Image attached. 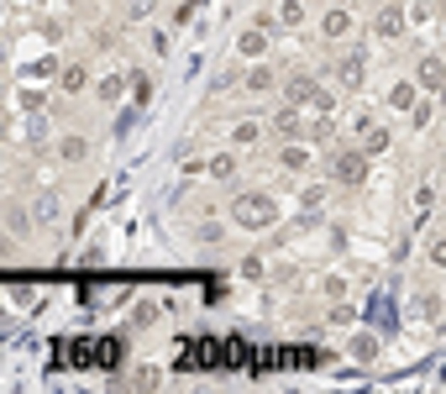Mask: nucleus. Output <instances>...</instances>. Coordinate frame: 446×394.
Instances as JSON below:
<instances>
[{"mask_svg": "<svg viewBox=\"0 0 446 394\" xmlns=\"http://www.w3.org/2000/svg\"><path fill=\"white\" fill-rule=\"evenodd\" d=\"M430 263H436V268H446V237H436V242H430Z\"/></svg>", "mask_w": 446, "mask_h": 394, "instance_id": "412c9836", "label": "nucleus"}, {"mask_svg": "<svg viewBox=\"0 0 446 394\" xmlns=\"http://www.w3.org/2000/svg\"><path fill=\"white\" fill-rule=\"evenodd\" d=\"M0 132H6V121H0Z\"/></svg>", "mask_w": 446, "mask_h": 394, "instance_id": "4be33fe9", "label": "nucleus"}, {"mask_svg": "<svg viewBox=\"0 0 446 394\" xmlns=\"http://www.w3.org/2000/svg\"><path fill=\"white\" fill-rule=\"evenodd\" d=\"M415 100H420V90H415V85H410V79H399V85H394V90H388V105H394V111H410V105H415Z\"/></svg>", "mask_w": 446, "mask_h": 394, "instance_id": "39448f33", "label": "nucleus"}, {"mask_svg": "<svg viewBox=\"0 0 446 394\" xmlns=\"http://www.w3.org/2000/svg\"><path fill=\"white\" fill-rule=\"evenodd\" d=\"M268 90H278V74L273 69H252L247 74V95H268Z\"/></svg>", "mask_w": 446, "mask_h": 394, "instance_id": "423d86ee", "label": "nucleus"}, {"mask_svg": "<svg viewBox=\"0 0 446 394\" xmlns=\"http://www.w3.org/2000/svg\"><path fill=\"white\" fill-rule=\"evenodd\" d=\"M278 16H283V26H300V21H305V0H283Z\"/></svg>", "mask_w": 446, "mask_h": 394, "instance_id": "4468645a", "label": "nucleus"}, {"mask_svg": "<svg viewBox=\"0 0 446 394\" xmlns=\"http://www.w3.org/2000/svg\"><path fill=\"white\" fill-rule=\"evenodd\" d=\"M210 174H215V179H232V174H236V158H232V153L210 158Z\"/></svg>", "mask_w": 446, "mask_h": 394, "instance_id": "dca6fc26", "label": "nucleus"}, {"mask_svg": "<svg viewBox=\"0 0 446 394\" xmlns=\"http://www.w3.org/2000/svg\"><path fill=\"white\" fill-rule=\"evenodd\" d=\"M384 147H388V132H384V127L362 132V153H384Z\"/></svg>", "mask_w": 446, "mask_h": 394, "instance_id": "2eb2a0df", "label": "nucleus"}, {"mask_svg": "<svg viewBox=\"0 0 446 394\" xmlns=\"http://www.w3.org/2000/svg\"><path fill=\"white\" fill-rule=\"evenodd\" d=\"M362 158H368V153H336L331 158V174L342 184H362V174H368V169H362Z\"/></svg>", "mask_w": 446, "mask_h": 394, "instance_id": "7ed1b4c3", "label": "nucleus"}, {"mask_svg": "<svg viewBox=\"0 0 446 394\" xmlns=\"http://www.w3.org/2000/svg\"><path fill=\"white\" fill-rule=\"evenodd\" d=\"M273 132H278V137H300V116H294V111H278V116H273Z\"/></svg>", "mask_w": 446, "mask_h": 394, "instance_id": "f8f14e48", "label": "nucleus"}, {"mask_svg": "<svg viewBox=\"0 0 446 394\" xmlns=\"http://www.w3.org/2000/svg\"><path fill=\"white\" fill-rule=\"evenodd\" d=\"M85 153H89V142H85V137H63V142H58V158H63V163H79Z\"/></svg>", "mask_w": 446, "mask_h": 394, "instance_id": "1a4fd4ad", "label": "nucleus"}, {"mask_svg": "<svg viewBox=\"0 0 446 394\" xmlns=\"http://www.w3.org/2000/svg\"><path fill=\"white\" fill-rule=\"evenodd\" d=\"M6 221H11V232H32V215H26L21 206H11V211H6Z\"/></svg>", "mask_w": 446, "mask_h": 394, "instance_id": "f3484780", "label": "nucleus"}, {"mask_svg": "<svg viewBox=\"0 0 446 394\" xmlns=\"http://www.w3.org/2000/svg\"><path fill=\"white\" fill-rule=\"evenodd\" d=\"M121 90H126V79H121V74H111V79H100V85H94L100 100H121Z\"/></svg>", "mask_w": 446, "mask_h": 394, "instance_id": "ddd939ff", "label": "nucleus"}, {"mask_svg": "<svg viewBox=\"0 0 446 394\" xmlns=\"http://www.w3.org/2000/svg\"><path fill=\"white\" fill-rule=\"evenodd\" d=\"M289 100H294V105H331V95L320 90L310 74H294V79H289Z\"/></svg>", "mask_w": 446, "mask_h": 394, "instance_id": "f03ea898", "label": "nucleus"}, {"mask_svg": "<svg viewBox=\"0 0 446 394\" xmlns=\"http://www.w3.org/2000/svg\"><path fill=\"white\" fill-rule=\"evenodd\" d=\"M37 215H43V221H58V200L43 195V200H37Z\"/></svg>", "mask_w": 446, "mask_h": 394, "instance_id": "a211bd4d", "label": "nucleus"}, {"mask_svg": "<svg viewBox=\"0 0 446 394\" xmlns=\"http://www.w3.org/2000/svg\"><path fill=\"white\" fill-rule=\"evenodd\" d=\"M79 85H85V69H79V63H74V69H63V90H79Z\"/></svg>", "mask_w": 446, "mask_h": 394, "instance_id": "aec40b11", "label": "nucleus"}, {"mask_svg": "<svg viewBox=\"0 0 446 394\" xmlns=\"http://www.w3.org/2000/svg\"><path fill=\"white\" fill-rule=\"evenodd\" d=\"M352 358L357 363H373L378 358V336H352Z\"/></svg>", "mask_w": 446, "mask_h": 394, "instance_id": "9b49d317", "label": "nucleus"}, {"mask_svg": "<svg viewBox=\"0 0 446 394\" xmlns=\"http://www.w3.org/2000/svg\"><path fill=\"white\" fill-rule=\"evenodd\" d=\"M378 32H384V37H399V32H404V16H399V6H384V16H378Z\"/></svg>", "mask_w": 446, "mask_h": 394, "instance_id": "6e6552de", "label": "nucleus"}, {"mask_svg": "<svg viewBox=\"0 0 446 394\" xmlns=\"http://www.w3.org/2000/svg\"><path fill=\"white\" fill-rule=\"evenodd\" d=\"M420 79H425V85H430V90H441V85H446V63L436 58V53H430V58L420 63Z\"/></svg>", "mask_w": 446, "mask_h": 394, "instance_id": "0eeeda50", "label": "nucleus"}, {"mask_svg": "<svg viewBox=\"0 0 446 394\" xmlns=\"http://www.w3.org/2000/svg\"><path fill=\"white\" fill-rule=\"evenodd\" d=\"M236 221L252 226V232H263V226L278 221V211H273V200H268V195H241L236 200Z\"/></svg>", "mask_w": 446, "mask_h": 394, "instance_id": "f257e3e1", "label": "nucleus"}, {"mask_svg": "<svg viewBox=\"0 0 446 394\" xmlns=\"http://www.w3.org/2000/svg\"><path fill=\"white\" fill-rule=\"evenodd\" d=\"M320 32H326V37H347V32H352V16H347V11H331Z\"/></svg>", "mask_w": 446, "mask_h": 394, "instance_id": "9d476101", "label": "nucleus"}, {"mask_svg": "<svg viewBox=\"0 0 446 394\" xmlns=\"http://www.w3.org/2000/svg\"><path fill=\"white\" fill-rule=\"evenodd\" d=\"M232 142H258V127H252V121H241V127L232 132Z\"/></svg>", "mask_w": 446, "mask_h": 394, "instance_id": "6ab92c4d", "label": "nucleus"}, {"mask_svg": "<svg viewBox=\"0 0 446 394\" xmlns=\"http://www.w3.org/2000/svg\"><path fill=\"white\" fill-rule=\"evenodd\" d=\"M236 53H241V58H263V53H268V32H263V26H247V32L236 37Z\"/></svg>", "mask_w": 446, "mask_h": 394, "instance_id": "20e7f679", "label": "nucleus"}]
</instances>
